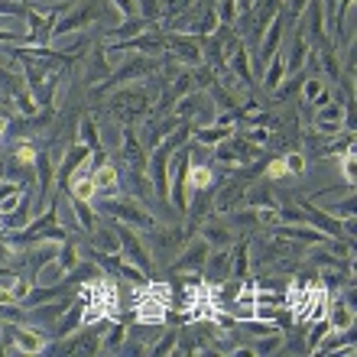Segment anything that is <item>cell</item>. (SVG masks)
<instances>
[{
    "mask_svg": "<svg viewBox=\"0 0 357 357\" xmlns=\"http://www.w3.org/2000/svg\"><path fill=\"white\" fill-rule=\"evenodd\" d=\"M101 211L121 225H130L137 231H160V221L150 215V208H143L137 198H104L101 202Z\"/></svg>",
    "mask_w": 357,
    "mask_h": 357,
    "instance_id": "cell-1",
    "label": "cell"
},
{
    "mask_svg": "<svg viewBox=\"0 0 357 357\" xmlns=\"http://www.w3.org/2000/svg\"><path fill=\"white\" fill-rule=\"evenodd\" d=\"M117 237H121V257L123 260H130V264H137L143 273H150L153 270V254H150V247L143 244V237L137 234V227L117 225Z\"/></svg>",
    "mask_w": 357,
    "mask_h": 357,
    "instance_id": "cell-2",
    "label": "cell"
},
{
    "mask_svg": "<svg viewBox=\"0 0 357 357\" xmlns=\"http://www.w3.org/2000/svg\"><path fill=\"white\" fill-rule=\"evenodd\" d=\"M13 344L20 354H43L49 348V338L33 321H23V325H13Z\"/></svg>",
    "mask_w": 357,
    "mask_h": 357,
    "instance_id": "cell-3",
    "label": "cell"
},
{
    "mask_svg": "<svg viewBox=\"0 0 357 357\" xmlns=\"http://www.w3.org/2000/svg\"><path fill=\"white\" fill-rule=\"evenodd\" d=\"M162 46L169 49V56L176 59V62H182V66H202L205 62V56H202V46H198L192 36H169Z\"/></svg>",
    "mask_w": 357,
    "mask_h": 357,
    "instance_id": "cell-4",
    "label": "cell"
},
{
    "mask_svg": "<svg viewBox=\"0 0 357 357\" xmlns=\"http://www.w3.org/2000/svg\"><path fill=\"white\" fill-rule=\"evenodd\" d=\"M208 254H211L208 241H205L202 234H195L185 247H182V254H178V264H176V273H182V270H202V266H205V260H208Z\"/></svg>",
    "mask_w": 357,
    "mask_h": 357,
    "instance_id": "cell-5",
    "label": "cell"
},
{
    "mask_svg": "<svg viewBox=\"0 0 357 357\" xmlns=\"http://www.w3.org/2000/svg\"><path fill=\"white\" fill-rule=\"evenodd\" d=\"M111 104H114V111L127 114V117H137V114H143L150 107V94L143 91V88H127V91L114 94Z\"/></svg>",
    "mask_w": 357,
    "mask_h": 357,
    "instance_id": "cell-6",
    "label": "cell"
},
{
    "mask_svg": "<svg viewBox=\"0 0 357 357\" xmlns=\"http://www.w3.org/2000/svg\"><path fill=\"white\" fill-rule=\"evenodd\" d=\"M202 273H205V282H225L227 276H231V247H221V250H211L205 260V266H202Z\"/></svg>",
    "mask_w": 357,
    "mask_h": 357,
    "instance_id": "cell-7",
    "label": "cell"
},
{
    "mask_svg": "<svg viewBox=\"0 0 357 357\" xmlns=\"http://www.w3.org/2000/svg\"><path fill=\"white\" fill-rule=\"evenodd\" d=\"M185 182H188V192H208L215 188V169L208 162H198L188 150V169H185Z\"/></svg>",
    "mask_w": 357,
    "mask_h": 357,
    "instance_id": "cell-8",
    "label": "cell"
},
{
    "mask_svg": "<svg viewBox=\"0 0 357 357\" xmlns=\"http://www.w3.org/2000/svg\"><path fill=\"white\" fill-rule=\"evenodd\" d=\"M244 192H247L244 182H225L221 192H218V198H215V205H211V211L221 218V215H227V211L241 208L244 205Z\"/></svg>",
    "mask_w": 357,
    "mask_h": 357,
    "instance_id": "cell-9",
    "label": "cell"
},
{
    "mask_svg": "<svg viewBox=\"0 0 357 357\" xmlns=\"http://www.w3.org/2000/svg\"><path fill=\"white\" fill-rule=\"evenodd\" d=\"M91 234V244L98 254H121V237H117V225H101L94 221V227L88 231Z\"/></svg>",
    "mask_w": 357,
    "mask_h": 357,
    "instance_id": "cell-10",
    "label": "cell"
},
{
    "mask_svg": "<svg viewBox=\"0 0 357 357\" xmlns=\"http://www.w3.org/2000/svg\"><path fill=\"white\" fill-rule=\"evenodd\" d=\"M91 178H94V185H98V195H111L114 188H117V182H121L117 162L101 160V162H98V166L91 169Z\"/></svg>",
    "mask_w": 357,
    "mask_h": 357,
    "instance_id": "cell-11",
    "label": "cell"
},
{
    "mask_svg": "<svg viewBox=\"0 0 357 357\" xmlns=\"http://www.w3.org/2000/svg\"><path fill=\"white\" fill-rule=\"evenodd\" d=\"M52 46H56V52H62V56H82V52H88V46H91V33H88V29H78V33L52 39Z\"/></svg>",
    "mask_w": 357,
    "mask_h": 357,
    "instance_id": "cell-12",
    "label": "cell"
},
{
    "mask_svg": "<svg viewBox=\"0 0 357 357\" xmlns=\"http://www.w3.org/2000/svg\"><path fill=\"white\" fill-rule=\"evenodd\" d=\"M325 319H328V325L335 331H351V325H354V305H351V302H341V299H331Z\"/></svg>",
    "mask_w": 357,
    "mask_h": 357,
    "instance_id": "cell-13",
    "label": "cell"
},
{
    "mask_svg": "<svg viewBox=\"0 0 357 357\" xmlns=\"http://www.w3.org/2000/svg\"><path fill=\"white\" fill-rule=\"evenodd\" d=\"M202 237L208 241L211 250H221V247H231L234 244V231L227 227V221H211V225L202 227Z\"/></svg>",
    "mask_w": 357,
    "mask_h": 357,
    "instance_id": "cell-14",
    "label": "cell"
},
{
    "mask_svg": "<svg viewBox=\"0 0 357 357\" xmlns=\"http://www.w3.org/2000/svg\"><path fill=\"white\" fill-rule=\"evenodd\" d=\"M227 137H234V127H225V123H211V127L192 130V140H195L198 146H218V143L227 140Z\"/></svg>",
    "mask_w": 357,
    "mask_h": 357,
    "instance_id": "cell-15",
    "label": "cell"
},
{
    "mask_svg": "<svg viewBox=\"0 0 357 357\" xmlns=\"http://www.w3.org/2000/svg\"><path fill=\"white\" fill-rule=\"evenodd\" d=\"M82 309H85V305H82V302H68V309L62 312V315H59V338H68V335H75V331H82Z\"/></svg>",
    "mask_w": 357,
    "mask_h": 357,
    "instance_id": "cell-16",
    "label": "cell"
},
{
    "mask_svg": "<svg viewBox=\"0 0 357 357\" xmlns=\"http://www.w3.org/2000/svg\"><path fill=\"white\" fill-rule=\"evenodd\" d=\"M68 195L75 202H94L98 198V185H94L91 176H68Z\"/></svg>",
    "mask_w": 357,
    "mask_h": 357,
    "instance_id": "cell-17",
    "label": "cell"
},
{
    "mask_svg": "<svg viewBox=\"0 0 357 357\" xmlns=\"http://www.w3.org/2000/svg\"><path fill=\"white\" fill-rule=\"evenodd\" d=\"M282 78H286V62H282V52H276V56L266 62V68H264V75H260V82H264L266 91H276Z\"/></svg>",
    "mask_w": 357,
    "mask_h": 357,
    "instance_id": "cell-18",
    "label": "cell"
},
{
    "mask_svg": "<svg viewBox=\"0 0 357 357\" xmlns=\"http://www.w3.org/2000/svg\"><path fill=\"white\" fill-rule=\"evenodd\" d=\"M205 101H208V94H205V91H198V88H195V91H188L185 98H178V107H176L172 114H176L178 121H192V117L198 114V107H202Z\"/></svg>",
    "mask_w": 357,
    "mask_h": 357,
    "instance_id": "cell-19",
    "label": "cell"
},
{
    "mask_svg": "<svg viewBox=\"0 0 357 357\" xmlns=\"http://www.w3.org/2000/svg\"><path fill=\"white\" fill-rule=\"evenodd\" d=\"M250 244L247 241H241V244H231V276H237V280H244L247 273H250Z\"/></svg>",
    "mask_w": 357,
    "mask_h": 357,
    "instance_id": "cell-20",
    "label": "cell"
},
{
    "mask_svg": "<svg viewBox=\"0 0 357 357\" xmlns=\"http://www.w3.org/2000/svg\"><path fill=\"white\" fill-rule=\"evenodd\" d=\"M123 341H127V321L121 319V321H114L111 328H104L101 348H98V351H121Z\"/></svg>",
    "mask_w": 357,
    "mask_h": 357,
    "instance_id": "cell-21",
    "label": "cell"
},
{
    "mask_svg": "<svg viewBox=\"0 0 357 357\" xmlns=\"http://www.w3.org/2000/svg\"><path fill=\"white\" fill-rule=\"evenodd\" d=\"M36 160H39V153L33 143H20L17 150H13V166H20V169L36 172Z\"/></svg>",
    "mask_w": 357,
    "mask_h": 357,
    "instance_id": "cell-22",
    "label": "cell"
},
{
    "mask_svg": "<svg viewBox=\"0 0 357 357\" xmlns=\"http://www.w3.org/2000/svg\"><path fill=\"white\" fill-rule=\"evenodd\" d=\"M59 264L66 266L68 273H72L78 264H82V250H78V244L72 241V237H66V241L59 244Z\"/></svg>",
    "mask_w": 357,
    "mask_h": 357,
    "instance_id": "cell-23",
    "label": "cell"
},
{
    "mask_svg": "<svg viewBox=\"0 0 357 357\" xmlns=\"http://www.w3.org/2000/svg\"><path fill=\"white\" fill-rule=\"evenodd\" d=\"M215 3V17L221 26H234V20L241 17V7H237V0H211Z\"/></svg>",
    "mask_w": 357,
    "mask_h": 357,
    "instance_id": "cell-24",
    "label": "cell"
},
{
    "mask_svg": "<svg viewBox=\"0 0 357 357\" xmlns=\"http://www.w3.org/2000/svg\"><path fill=\"white\" fill-rule=\"evenodd\" d=\"M299 88H302V104H312L321 91H325V82H321V75H305Z\"/></svg>",
    "mask_w": 357,
    "mask_h": 357,
    "instance_id": "cell-25",
    "label": "cell"
},
{
    "mask_svg": "<svg viewBox=\"0 0 357 357\" xmlns=\"http://www.w3.org/2000/svg\"><path fill=\"white\" fill-rule=\"evenodd\" d=\"M312 325H315V328H309V335H305V351H315V348H319V341L331 331L328 319H315Z\"/></svg>",
    "mask_w": 357,
    "mask_h": 357,
    "instance_id": "cell-26",
    "label": "cell"
},
{
    "mask_svg": "<svg viewBox=\"0 0 357 357\" xmlns=\"http://www.w3.org/2000/svg\"><path fill=\"white\" fill-rule=\"evenodd\" d=\"M341 178H344V182H351V185L357 182V156H354V146H348V150H344V156H341Z\"/></svg>",
    "mask_w": 357,
    "mask_h": 357,
    "instance_id": "cell-27",
    "label": "cell"
},
{
    "mask_svg": "<svg viewBox=\"0 0 357 357\" xmlns=\"http://www.w3.org/2000/svg\"><path fill=\"white\" fill-rule=\"evenodd\" d=\"M75 140L88 143L91 150H98V146H101V137H98V127H94V121H91V117H82V133H78Z\"/></svg>",
    "mask_w": 357,
    "mask_h": 357,
    "instance_id": "cell-28",
    "label": "cell"
},
{
    "mask_svg": "<svg viewBox=\"0 0 357 357\" xmlns=\"http://www.w3.org/2000/svg\"><path fill=\"white\" fill-rule=\"evenodd\" d=\"M282 162H286V172H289V176H305V166H309V162H305V153H286V156H282Z\"/></svg>",
    "mask_w": 357,
    "mask_h": 357,
    "instance_id": "cell-29",
    "label": "cell"
},
{
    "mask_svg": "<svg viewBox=\"0 0 357 357\" xmlns=\"http://www.w3.org/2000/svg\"><path fill=\"white\" fill-rule=\"evenodd\" d=\"M264 178H266V182H280V178H289V172H286V162H282V156H276V160L266 162Z\"/></svg>",
    "mask_w": 357,
    "mask_h": 357,
    "instance_id": "cell-30",
    "label": "cell"
},
{
    "mask_svg": "<svg viewBox=\"0 0 357 357\" xmlns=\"http://www.w3.org/2000/svg\"><path fill=\"white\" fill-rule=\"evenodd\" d=\"M26 13V3H20V0H0V17L3 20H23Z\"/></svg>",
    "mask_w": 357,
    "mask_h": 357,
    "instance_id": "cell-31",
    "label": "cell"
},
{
    "mask_svg": "<svg viewBox=\"0 0 357 357\" xmlns=\"http://www.w3.org/2000/svg\"><path fill=\"white\" fill-rule=\"evenodd\" d=\"M114 10L121 13V20H133V17H140V3L137 0H111Z\"/></svg>",
    "mask_w": 357,
    "mask_h": 357,
    "instance_id": "cell-32",
    "label": "cell"
},
{
    "mask_svg": "<svg viewBox=\"0 0 357 357\" xmlns=\"http://www.w3.org/2000/svg\"><path fill=\"white\" fill-rule=\"evenodd\" d=\"M176 341H178V331H166L162 341L153 344V351H156V354H172V351H176Z\"/></svg>",
    "mask_w": 357,
    "mask_h": 357,
    "instance_id": "cell-33",
    "label": "cell"
},
{
    "mask_svg": "<svg viewBox=\"0 0 357 357\" xmlns=\"http://www.w3.org/2000/svg\"><path fill=\"white\" fill-rule=\"evenodd\" d=\"M140 3V17L143 20H153L162 13V0H137Z\"/></svg>",
    "mask_w": 357,
    "mask_h": 357,
    "instance_id": "cell-34",
    "label": "cell"
},
{
    "mask_svg": "<svg viewBox=\"0 0 357 357\" xmlns=\"http://www.w3.org/2000/svg\"><path fill=\"white\" fill-rule=\"evenodd\" d=\"M319 3H321V13H325V26H328V33H331L335 13H338V0H319Z\"/></svg>",
    "mask_w": 357,
    "mask_h": 357,
    "instance_id": "cell-35",
    "label": "cell"
},
{
    "mask_svg": "<svg viewBox=\"0 0 357 357\" xmlns=\"http://www.w3.org/2000/svg\"><path fill=\"white\" fill-rule=\"evenodd\" d=\"M23 192V185L20 182H13V178H0V202L3 198H10V195H20Z\"/></svg>",
    "mask_w": 357,
    "mask_h": 357,
    "instance_id": "cell-36",
    "label": "cell"
},
{
    "mask_svg": "<svg viewBox=\"0 0 357 357\" xmlns=\"http://www.w3.org/2000/svg\"><path fill=\"white\" fill-rule=\"evenodd\" d=\"M305 7H309V0H286V17L299 20L302 13H305Z\"/></svg>",
    "mask_w": 357,
    "mask_h": 357,
    "instance_id": "cell-37",
    "label": "cell"
},
{
    "mask_svg": "<svg viewBox=\"0 0 357 357\" xmlns=\"http://www.w3.org/2000/svg\"><path fill=\"white\" fill-rule=\"evenodd\" d=\"M7 130H10V117H3V114H0V143H3V137H7Z\"/></svg>",
    "mask_w": 357,
    "mask_h": 357,
    "instance_id": "cell-38",
    "label": "cell"
},
{
    "mask_svg": "<svg viewBox=\"0 0 357 357\" xmlns=\"http://www.w3.org/2000/svg\"><path fill=\"white\" fill-rule=\"evenodd\" d=\"M237 7H241V13H244V10L254 7V0H237Z\"/></svg>",
    "mask_w": 357,
    "mask_h": 357,
    "instance_id": "cell-39",
    "label": "cell"
},
{
    "mask_svg": "<svg viewBox=\"0 0 357 357\" xmlns=\"http://www.w3.org/2000/svg\"><path fill=\"white\" fill-rule=\"evenodd\" d=\"M0 178H3V166H0Z\"/></svg>",
    "mask_w": 357,
    "mask_h": 357,
    "instance_id": "cell-40",
    "label": "cell"
}]
</instances>
